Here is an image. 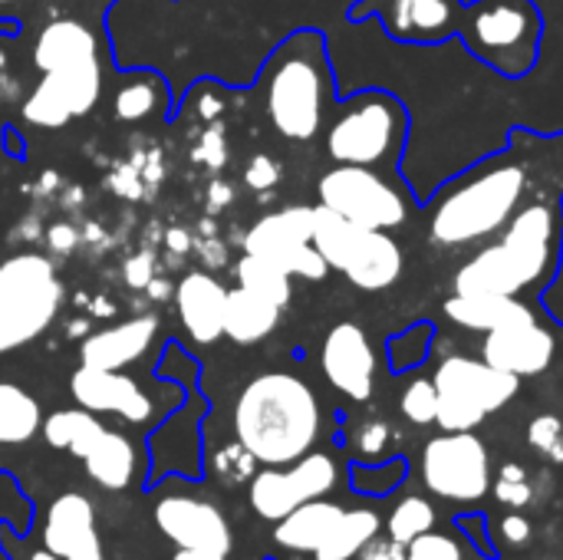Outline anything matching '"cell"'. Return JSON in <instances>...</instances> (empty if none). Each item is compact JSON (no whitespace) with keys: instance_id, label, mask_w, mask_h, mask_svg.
Masks as SVG:
<instances>
[{"instance_id":"obj_46","label":"cell","mask_w":563,"mask_h":560,"mask_svg":"<svg viewBox=\"0 0 563 560\" xmlns=\"http://www.w3.org/2000/svg\"><path fill=\"white\" fill-rule=\"evenodd\" d=\"M172 560H224V554L214 551H201V548H178Z\"/></svg>"},{"instance_id":"obj_25","label":"cell","mask_w":563,"mask_h":560,"mask_svg":"<svg viewBox=\"0 0 563 560\" xmlns=\"http://www.w3.org/2000/svg\"><path fill=\"white\" fill-rule=\"evenodd\" d=\"M284 307L271 304L261 294H251L247 287H234L228 290V304H224V337L238 347H254L261 340H267L277 323H280Z\"/></svg>"},{"instance_id":"obj_24","label":"cell","mask_w":563,"mask_h":560,"mask_svg":"<svg viewBox=\"0 0 563 560\" xmlns=\"http://www.w3.org/2000/svg\"><path fill=\"white\" fill-rule=\"evenodd\" d=\"M343 505L330 502V498H313L300 508H294L287 518H280L274 525V541L284 548V551H294V554H313L327 535L336 528V521L343 518Z\"/></svg>"},{"instance_id":"obj_36","label":"cell","mask_w":563,"mask_h":560,"mask_svg":"<svg viewBox=\"0 0 563 560\" xmlns=\"http://www.w3.org/2000/svg\"><path fill=\"white\" fill-rule=\"evenodd\" d=\"M435 409H439V389L429 376H416L402 393H399V413L426 429V426H435Z\"/></svg>"},{"instance_id":"obj_5","label":"cell","mask_w":563,"mask_h":560,"mask_svg":"<svg viewBox=\"0 0 563 560\" xmlns=\"http://www.w3.org/2000/svg\"><path fill=\"white\" fill-rule=\"evenodd\" d=\"M264 112L274 132L287 142H313L323 135L333 112V66L317 30H300L284 40L264 76Z\"/></svg>"},{"instance_id":"obj_4","label":"cell","mask_w":563,"mask_h":560,"mask_svg":"<svg viewBox=\"0 0 563 560\" xmlns=\"http://www.w3.org/2000/svg\"><path fill=\"white\" fill-rule=\"evenodd\" d=\"M33 63L40 83L23 102V119L40 129H59L76 116H86L102 96L99 40L79 20H53L33 43Z\"/></svg>"},{"instance_id":"obj_27","label":"cell","mask_w":563,"mask_h":560,"mask_svg":"<svg viewBox=\"0 0 563 560\" xmlns=\"http://www.w3.org/2000/svg\"><path fill=\"white\" fill-rule=\"evenodd\" d=\"M383 531V518L373 508L343 512L327 541L313 551V560H356V554Z\"/></svg>"},{"instance_id":"obj_14","label":"cell","mask_w":563,"mask_h":560,"mask_svg":"<svg viewBox=\"0 0 563 560\" xmlns=\"http://www.w3.org/2000/svg\"><path fill=\"white\" fill-rule=\"evenodd\" d=\"M244 254L264 257L290 277L323 281L330 274L323 254L313 244V205H290L264 215L244 234Z\"/></svg>"},{"instance_id":"obj_49","label":"cell","mask_w":563,"mask_h":560,"mask_svg":"<svg viewBox=\"0 0 563 560\" xmlns=\"http://www.w3.org/2000/svg\"><path fill=\"white\" fill-rule=\"evenodd\" d=\"M0 3H16V0H0Z\"/></svg>"},{"instance_id":"obj_3","label":"cell","mask_w":563,"mask_h":560,"mask_svg":"<svg viewBox=\"0 0 563 560\" xmlns=\"http://www.w3.org/2000/svg\"><path fill=\"white\" fill-rule=\"evenodd\" d=\"M323 409L307 380L271 370L254 376L234 403L238 446L257 465H290L313 452Z\"/></svg>"},{"instance_id":"obj_11","label":"cell","mask_w":563,"mask_h":560,"mask_svg":"<svg viewBox=\"0 0 563 560\" xmlns=\"http://www.w3.org/2000/svg\"><path fill=\"white\" fill-rule=\"evenodd\" d=\"M317 205L330 208L333 215L376 231H396L412 218L406 182L363 165L327 168L317 182Z\"/></svg>"},{"instance_id":"obj_12","label":"cell","mask_w":563,"mask_h":560,"mask_svg":"<svg viewBox=\"0 0 563 560\" xmlns=\"http://www.w3.org/2000/svg\"><path fill=\"white\" fill-rule=\"evenodd\" d=\"M419 469L426 492L462 508L492 492V452L475 432H439L422 446Z\"/></svg>"},{"instance_id":"obj_32","label":"cell","mask_w":563,"mask_h":560,"mask_svg":"<svg viewBox=\"0 0 563 560\" xmlns=\"http://www.w3.org/2000/svg\"><path fill=\"white\" fill-rule=\"evenodd\" d=\"M435 502L429 495H406L396 502V508L386 518V535L396 538L399 545H409L429 531H435Z\"/></svg>"},{"instance_id":"obj_33","label":"cell","mask_w":563,"mask_h":560,"mask_svg":"<svg viewBox=\"0 0 563 560\" xmlns=\"http://www.w3.org/2000/svg\"><path fill=\"white\" fill-rule=\"evenodd\" d=\"M290 274L287 271H280L277 264H271V261H264V257H254V254H244L241 261H238V284L241 287H247L251 294H261V297H267L271 304H277V307H287L290 304Z\"/></svg>"},{"instance_id":"obj_39","label":"cell","mask_w":563,"mask_h":560,"mask_svg":"<svg viewBox=\"0 0 563 560\" xmlns=\"http://www.w3.org/2000/svg\"><path fill=\"white\" fill-rule=\"evenodd\" d=\"M389 442H393V429H389V422H379V419L363 422L360 432L353 436V449H356L360 462H383Z\"/></svg>"},{"instance_id":"obj_9","label":"cell","mask_w":563,"mask_h":560,"mask_svg":"<svg viewBox=\"0 0 563 560\" xmlns=\"http://www.w3.org/2000/svg\"><path fill=\"white\" fill-rule=\"evenodd\" d=\"M63 281L49 257L36 251L0 261V356L40 340L63 307Z\"/></svg>"},{"instance_id":"obj_17","label":"cell","mask_w":563,"mask_h":560,"mask_svg":"<svg viewBox=\"0 0 563 560\" xmlns=\"http://www.w3.org/2000/svg\"><path fill=\"white\" fill-rule=\"evenodd\" d=\"M478 356L501 373H511L518 380H534L554 366L558 337L541 320H525V323H511V327L482 333Z\"/></svg>"},{"instance_id":"obj_43","label":"cell","mask_w":563,"mask_h":560,"mask_svg":"<svg viewBox=\"0 0 563 560\" xmlns=\"http://www.w3.org/2000/svg\"><path fill=\"white\" fill-rule=\"evenodd\" d=\"M244 178H247V185H251V188H271V185L280 178V168H277L267 155H257V158H251V165H247Z\"/></svg>"},{"instance_id":"obj_40","label":"cell","mask_w":563,"mask_h":560,"mask_svg":"<svg viewBox=\"0 0 563 560\" xmlns=\"http://www.w3.org/2000/svg\"><path fill=\"white\" fill-rule=\"evenodd\" d=\"M455 528L462 531L465 545H472L482 558H498V545H495V535H492V525L485 515H459Z\"/></svg>"},{"instance_id":"obj_15","label":"cell","mask_w":563,"mask_h":560,"mask_svg":"<svg viewBox=\"0 0 563 560\" xmlns=\"http://www.w3.org/2000/svg\"><path fill=\"white\" fill-rule=\"evenodd\" d=\"M353 20L379 17L386 33L399 43L439 46L459 40L462 0H360L350 10Z\"/></svg>"},{"instance_id":"obj_28","label":"cell","mask_w":563,"mask_h":560,"mask_svg":"<svg viewBox=\"0 0 563 560\" xmlns=\"http://www.w3.org/2000/svg\"><path fill=\"white\" fill-rule=\"evenodd\" d=\"M106 426L99 422L96 413L76 406V409H59L53 413L49 419H43V439L49 449H59V452H69L73 459H82L92 442L99 439Z\"/></svg>"},{"instance_id":"obj_38","label":"cell","mask_w":563,"mask_h":560,"mask_svg":"<svg viewBox=\"0 0 563 560\" xmlns=\"http://www.w3.org/2000/svg\"><path fill=\"white\" fill-rule=\"evenodd\" d=\"M406 560H462V541L442 531H429L406 545Z\"/></svg>"},{"instance_id":"obj_20","label":"cell","mask_w":563,"mask_h":560,"mask_svg":"<svg viewBox=\"0 0 563 560\" xmlns=\"http://www.w3.org/2000/svg\"><path fill=\"white\" fill-rule=\"evenodd\" d=\"M43 548L59 560H106L96 528V508L86 495L63 492L53 498L43 521Z\"/></svg>"},{"instance_id":"obj_8","label":"cell","mask_w":563,"mask_h":560,"mask_svg":"<svg viewBox=\"0 0 563 560\" xmlns=\"http://www.w3.org/2000/svg\"><path fill=\"white\" fill-rule=\"evenodd\" d=\"M313 244L330 271L366 294L396 287L406 271V251L389 231L353 224L323 205H313Z\"/></svg>"},{"instance_id":"obj_2","label":"cell","mask_w":563,"mask_h":560,"mask_svg":"<svg viewBox=\"0 0 563 560\" xmlns=\"http://www.w3.org/2000/svg\"><path fill=\"white\" fill-rule=\"evenodd\" d=\"M563 254L561 191L531 198L515 218L455 271L452 294L541 297L558 277Z\"/></svg>"},{"instance_id":"obj_6","label":"cell","mask_w":563,"mask_h":560,"mask_svg":"<svg viewBox=\"0 0 563 560\" xmlns=\"http://www.w3.org/2000/svg\"><path fill=\"white\" fill-rule=\"evenodd\" d=\"M409 129V109L399 96L386 89H363L330 112L323 149L333 165H363L402 178L399 162Z\"/></svg>"},{"instance_id":"obj_45","label":"cell","mask_w":563,"mask_h":560,"mask_svg":"<svg viewBox=\"0 0 563 560\" xmlns=\"http://www.w3.org/2000/svg\"><path fill=\"white\" fill-rule=\"evenodd\" d=\"M148 274H152V271H148V257H145V254H142V257H135V261H129L125 277H129L135 287H139V284H145V281H148Z\"/></svg>"},{"instance_id":"obj_19","label":"cell","mask_w":563,"mask_h":560,"mask_svg":"<svg viewBox=\"0 0 563 560\" xmlns=\"http://www.w3.org/2000/svg\"><path fill=\"white\" fill-rule=\"evenodd\" d=\"M69 396L76 399V406L96 413V416H119L132 426H142L155 416V403L152 396L125 373L119 370H92V366H79L69 376Z\"/></svg>"},{"instance_id":"obj_47","label":"cell","mask_w":563,"mask_h":560,"mask_svg":"<svg viewBox=\"0 0 563 560\" xmlns=\"http://www.w3.org/2000/svg\"><path fill=\"white\" fill-rule=\"evenodd\" d=\"M26 560H59V558H56V554H49L46 548H40V551H30V554H26Z\"/></svg>"},{"instance_id":"obj_41","label":"cell","mask_w":563,"mask_h":560,"mask_svg":"<svg viewBox=\"0 0 563 560\" xmlns=\"http://www.w3.org/2000/svg\"><path fill=\"white\" fill-rule=\"evenodd\" d=\"M492 535H495V545L525 548V545H531V538H534V525H531V518H525L521 512H508L505 518L495 521Z\"/></svg>"},{"instance_id":"obj_44","label":"cell","mask_w":563,"mask_h":560,"mask_svg":"<svg viewBox=\"0 0 563 560\" xmlns=\"http://www.w3.org/2000/svg\"><path fill=\"white\" fill-rule=\"evenodd\" d=\"M73 244H76V231L69 228V224H56V228H49V248L53 251H73Z\"/></svg>"},{"instance_id":"obj_16","label":"cell","mask_w":563,"mask_h":560,"mask_svg":"<svg viewBox=\"0 0 563 560\" xmlns=\"http://www.w3.org/2000/svg\"><path fill=\"white\" fill-rule=\"evenodd\" d=\"M320 370L340 396L353 403H369L379 373V356L369 343V333L356 320L333 323L320 347Z\"/></svg>"},{"instance_id":"obj_22","label":"cell","mask_w":563,"mask_h":560,"mask_svg":"<svg viewBox=\"0 0 563 560\" xmlns=\"http://www.w3.org/2000/svg\"><path fill=\"white\" fill-rule=\"evenodd\" d=\"M155 333H158V323L152 317H135V320H122L115 327H106V330H99V333L82 340L79 366L125 370V366L139 363L148 353Z\"/></svg>"},{"instance_id":"obj_18","label":"cell","mask_w":563,"mask_h":560,"mask_svg":"<svg viewBox=\"0 0 563 560\" xmlns=\"http://www.w3.org/2000/svg\"><path fill=\"white\" fill-rule=\"evenodd\" d=\"M155 528L175 545V548H201L214 554H231V528L218 505L191 495H168L152 512Z\"/></svg>"},{"instance_id":"obj_30","label":"cell","mask_w":563,"mask_h":560,"mask_svg":"<svg viewBox=\"0 0 563 560\" xmlns=\"http://www.w3.org/2000/svg\"><path fill=\"white\" fill-rule=\"evenodd\" d=\"M435 337H439V327H435L432 320H416V323H409L406 330L393 333V337L386 340V363H389V370H393L396 376L419 370V366L432 356Z\"/></svg>"},{"instance_id":"obj_10","label":"cell","mask_w":563,"mask_h":560,"mask_svg":"<svg viewBox=\"0 0 563 560\" xmlns=\"http://www.w3.org/2000/svg\"><path fill=\"white\" fill-rule=\"evenodd\" d=\"M439 389L435 426L442 432H475L488 416L501 413L521 389V380L495 370L482 356L452 353L435 366Z\"/></svg>"},{"instance_id":"obj_1","label":"cell","mask_w":563,"mask_h":560,"mask_svg":"<svg viewBox=\"0 0 563 560\" xmlns=\"http://www.w3.org/2000/svg\"><path fill=\"white\" fill-rule=\"evenodd\" d=\"M561 139H541L525 129L511 132L501 152L445 182L422 201L429 244L439 251H465L495 238L518 208L544 191H563V182H541V175H563Z\"/></svg>"},{"instance_id":"obj_21","label":"cell","mask_w":563,"mask_h":560,"mask_svg":"<svg viewBox=\"0 0 563 560\" xmlns=\"http://www.w3.org/2000/svg\"><path fill=\"white\" fill-rule=\"evenodd\" d=\"M224 304L228 287L205 271L185 274L175 287L178 317L195 343H214L218 337H224Z\"/></svg>"},{"instance_id":"obj_7","label":"cell","mask_w":563,"mask_h":560,"mask_svg":"<svg viewBox=\"0 0 563 560\" xmlns=\"http://www.w3.org/2000/svg\"><path fill=\"white\" fill-rule=\"evenodd\" d=\"M459 40L501 79H528L544 46V10L534 0H462Z\"/></svg>"},{"instance_id":"obj_31","label":"cell","mask_w":563,"mask_h":560,"mask_svg":"<svg viewBox=\"0 0 563 560\" xmlns=\"http://www.w3.org/2000/svg\"><path fill=\"white\" fill-rule=\"evenodd\" d=\"M406 479H409V462L402 455L350 465V488L363 498H389L406 485Z\"/></svg>"},{"instance_id":"obj_29","label":"cell","mask_w":563,"mask_h":560,"mask_svg":"<svg viewBox=\"0 0 563 560\" xmlns=\"http://www.w3.org/2000/svg\"><path fill=\"white\" fill-rule=\"evenodd\" d=\"M43 429L40 403L16 383H0V446H23Z\"/></svg>"},{"instance_id":"obj_23","label":"cell","mask_w":563,"mask_h":560,"mask_svg":"<svg viewBox=\"0 0 563 560\" xmlns=\"http://www.w3.org/2000/svg\"><path fill=\"white\" fill-rule=\"evenodd\" d=\"M442 314L455 327L472 333H492L498 327L541 320L534 304H528L525 297H501V294H452L445 297Z\"/></svg>"},{"instance_id":"obj_26","label":"cell","mask_w":563,"mask_h":560,"mask_svg":"<svg viewBox=\"0 0 563 560\" xmlns=\"http://www.w3.org/2000/svg\"><path fill=\"white\" fill-rule=\"evenodd\" d=\"M82 462H86V475L106 492H125L132 485V475L139 465L132 439H125L122 432H115L109 426L99 432V439L82 455Z\"/></svg>"},{"instance_id":"obj_42","label":"cell","mask_w":563,"mask_h":560,"mask_svg":"<svg viewBox=\"0 0 563 560\" xmlns=\"http://www.w3.org/2000/svg\"><path fill=\"white\" fill-rule=\"evenodd\" d=\"M356 560H406V545H399L396 538H389V535H376L360 554Z\"/></svg>"},{"instance_id":"obj_37","label":"cell","mask_w":563,"mask_h":560,"mask_svg":"<svg viewBox=\"0 0 563 560\" xmlns=\"http://www.w3.org/2000/svg\"><path fill=\"white\" fill-rule=\"evenodd\" d=\"M528 446L551 465H563V419L554 413H541L528 422Z\"/></svg>"},{"instance_id":"obj_48","label":"cell","mask_w":563,"mask_h":560,"mask_svg":"<svg viewBox=\"0 0 563 560\" xmlns=\"http://www.w3.org/2000/svg\"><path fill=\"white\" fill-rule=\"evenodd\" d=\"M558 353H561V363H563V347H561V343H558Z\"/></svg>"},{"instance_id":"obj_34","label":"cell","mask_w":563,"mask_h":560,"mask_svg":"<svg viewBox=\"0 0 563 560\" xmlns=\"http://www.w3.org/2000/svg\"><path fill=\"white\" fill-rule=\"evenodd\" d=\"M162 89L165 83L158 76H135L132 83L119 86L115 99H112V112L115 119L122 122H139V119H148L158 106H162Z\"/></svg>"},{"instance_id":"obj_13","label":"cell","mask_w":563,"mask_h":560,"mask_svg":"<svg viewBox=\"0 0 563 560\" xmlns=\"http://www.w3.org/2000/svg\"><path fill=\"white\" fill-rule=\"evenodd\" d=\"M340 482V465L327 452H307L303 459L290 465H264L261 472L251 475L247 502L257 518L277 525L287 518L294 508L327 498Z\"/></svg>"},{"instance_id":"obj_35","label":"cell","mask_w":563,"mask_h":560,"mask_svg":"<svg viewBox=\"0 0 563 560\" xmlns=\"http://www.w3.org/2000/svg\"><path fill=\"white\" fill-rule=\"evenodd\" d=\"M492 498L508 512H525L528 505H534L538 492H534V482H531L528 469L518 465V462L501 465L498 475H492Z\"/></svg>"}]
</instances>
